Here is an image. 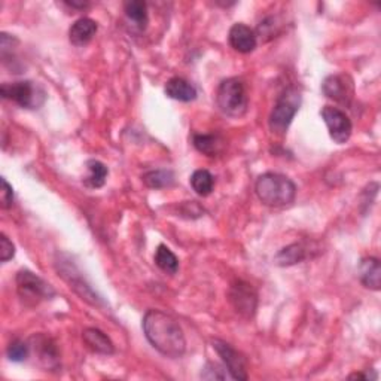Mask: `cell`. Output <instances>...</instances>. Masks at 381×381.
Masks as SVG:
<instances>
[{
	"mask_svg": "<svg viewBox=\"0 0 381 381\" xmlns=\"http://www.w3.org/2000/svg\"><path fill=\"white\" fill-rule=\"evenodd\" d=\"M143 332L150 346L166 358H182L186 340L181 325L174 317L160 310H149L143 317Z\"/></svg>",
	"mask_w": 381,
	"mask_h": 381,
	"instance_id": "cell-1",
	"label": "cell"
},
{
	"mask_svg": "<svg viewBox=\"0 0 381 381\" xmlns=\"http://www.w3.org/2000/svg\"><path fill=\"white\" fill-rule=\"evenodd\" d=\"M255 190L258 198L269 207H286L297 197V186L289 177L278 173H265L257 181Z\"/></svg>",
	"mask_w": 381,
	"mask_h": 381,
	"instance_id": "cell-2",
	"label": "cell"
},
{
	"mask_svg": "<svg viewBox=\"0 0 381 381\" xmlns=\"http://www.w3.org/2000/svg\"><path fill=\"white\" fill-rule=\"evenodd\" d=\"M301 106V94L297 88H288L277 98L276 105L270 113V130L274 134L285 136L289 130V125L294 121L297 112Z\"/></svg>",
	"mask_w": 381,
	"mask_h": 381,
	"instance_id": "cell-3",
	"label": "cell"
},
{
	"mask_svg": "<svg viewBox=\"0 0 381 381\" xmlns=\"http://www.w3.org/2000/svg\"><path fill=\"white\" fill-rule=\"evenodd\" d=\"M219 109L228 117H243L247 110V94L245 84L237 78H230L221 82L216 94Z\"/></svg>",
	"mask_w": 381,
	"mask_h": 381,
	"instance_id": "cell-4",
	"label": "cell"
},
{
	"mask_svg": "<svg viewBox=\"0 0 381 381\" xmlns=\"http://www.w3.org/2000/svg\"><path fill=\"white\" fill-rule=\"evenodd\" d=\"M17 290L21 301L27 307H34L41 301L56 297V290L42 277L29 270H21L17 274Z\"/></svg>",
	"mask_w": 381,
	"mask_h": 381,
	"instance_id": "cell-5",
	"label": "cell"
},
{
	"mask_svg": "<svg viewBox=\"0 0 381 381\" xmlns=\"http://www.w3.org/2000/svg\"><path fill=\"white\" fill-rule=\"evenodd\" d=\"M0 93L4 98L15 101L17 105L25 109L41 108L46 100V94L42 88L30 81L4 84L0 86Z\"/></svg>",
	"mask_w": 381,
	"mask_h": 381,
	"instance_id": "cell-6",
	"label": "cell"
},
{
	"mask_svg": "<svg viewBox=\"0 0 381 381\" xmlns=\"http://www.w3.org/2000/svg\"><path fill=\"white\" fill-rule=\"evenodd\" d=\"M57 265H58L60 276L65 278V280L70 285V288L82 299H85L88 304H91V306H96V307L103 306V301H101V298L91 289V286L85 282V278L81 276V273L73 264L66 262V261H60L57 262Z\"/></svg>",
	"mask_w": 381,
	"mask_h": 381,
	"instance_id": "cell-7",
	"label": "cell"
},
{
	"mask_svg": "<svg viewBox=\"0 0 381 381\" xmlns=\"http://www.w3.org/2000/svg\"><path fill=\"white\" fill-rule=\"evenodd\" d=\"M321 113L332 141L338 145L346 143L353 131V125H351L350 118L344 112L332 106H325Z\"/></svg>",
	"mask_w": 381,
	"mask_h": 381,
	"instance_id": "cell-8",
	"label": "cell"
},
{
	"mask_svg": "<svg viewBox=\"0 0 381 381\" xmlns=\"http://www.w3.org/2000/svg\"><path fill=\"white\" fill-rule=\"evenodd\" d=\"M230 301L235 311L240 316L246 317V319H250L257 311L258 295L252 285L246 282H237L235 285H233L230 290Z\"/></svg>",
	"mask_w": 381,
	"mask_h": 381,
	"instance_id": "cell-9",
	"label": "cell"
},
{
	"mask_svg": "<svg viewBox=\"0 0 381 381\" xmlns=\"http://www.w3.org/2000/svg\"><path fill=\"white\" fill-rule=\"evenodd\" d=\"M212 346L222 358V362L226 366L228 373L231 374L233 380H247L246 359L241 356L234 347H231L228 342L222 340H213Z\"/></svg>",
	"mask_w": 381,
	"mask_h": 381,
	"instance_id": "cell-10",
	"label": "cell"
},
{
	"mask_svg": "<svg viewBox=\"0 0 381 381\" xmlns=\"http://www.w3.org/2000/svg\"><path fill=\"white\" fill-rule=\"evenodd\" d=\"M30 350L36 354L45 370H57L60 365V353L56 342L44 334H37L30 338Z\"/></svg>",
	"mask_w": 381,
	"mask_h": 381,
	"instance_id": "cell-11",
	"label": "cell"
},
{
	"mask_svg": "<svg viewBox=\"0 0 381 381\" xmlns=\"http://www.w3.org/2000/svg\"><path fill=\"white\" fill-rule=\"evenodd\" d=\"M323 94L338 103H350L353 97V82L346 75H331L322 84Z\"/></svg>",
	"mask_w": 381,
	"mask_h": 381,
	"instance_id": "cell-12",
	"label": "cell"
},
{
	"mask_svg": "<svg viewBox=\"0 0 381 381\" xmlns=\"http://www.w3.org/2000/svg\"><path fill=\"white\" fill-rule=\"evenodd\" d=\"M228 39H230L231 46L241 54L252 53L258 44L257 33L250 27H247L246 24H241V22H237L233 25L230 34H228Z\"/></svg>",
	"mask_w": 381,
	"mask_h": 381,
	"instance_id": "cell-13",
	"label": "cell"
},
{
	"mask_svg": "<svg viewBox=\"0 0 381 381\" xmlns=\"http://www.w3.org/2000/svg\"><path fill=\"white\" fill-rule=\"evenodd\" d=\"M97 33V22L91 18H79L69 30V39L75 46H84L90 44Z\"/></svg>",
	"mask_w": 381,
	"mask_h": 381,
	"instance_id": "cell-14",
	"label": "cell"
},
{
	"mask_svg": "<svg viewBox=\"0 0 381 381\" xmlns=\"http://www.w3.org/2000/svg\"><path fill=\"white\" fill-rule=\"evenodd\" d=\"M359 278L365 288L380 290L381 265L377 258H365L359 265Z\"/></svg>",
	"mask_w": 381,
	"mask_h": 381,
	"instance_id": "cell-15",
	"label": "cell"
},
{
	"mask_svg": "<svg viewBox=\"0 0 381 381\" xmlns=\"http://www.w3.org/2000/svg\"><path fill=\"white\" fill-rule=\"evenodd\" d=\"M82 340L85 344L96 353L112 354L115 351V347H113V342L110 341V338L105 332H101L100 329L86 328L82 332Z\"/></svg>",
	"mask_w": 381,
	"mask_h": 381,
	"instance_id": "cell-16",
	"label": "cell"
},
{
	"mask_svg": "<svg viewBox=\"0 0 381 381\" xmlns=\"http://www.w3.org/2000/svg\"><path fill=\"white\" fill-rule=\"evenodd\" d=\"M164 91L170 98L179 101H193L197 98V90L183 78H172L167 81Z\"/></svg>",
	"mask_w": 381,
	"mask_h": 381,
	"instance_id": "cell-17",
	"label": "cell"
},
{
	"mask_svg": "<svg viewBox=\"0 0 381 381\" xmlns=\"http://www.w3.org/2000/svg\"><path fill=\"white\" fill-rule=\"evenodd\" d=\"M306 258H307V249L301 243H294L278 252L274 257V262L280 266H290L304 261Z\"/></svg>",
	"mask_w": 381,
	"mask_h": 381,
	"instance_id": "cell-18",
	"label": "cell"
},
{
	"mask_svg": "<svg viewBox=\"0 0 381 381\" xmlns=\"http://www.w3.org/2000/svg\"><path fill=\"white\" fill-rule=\"evenodd\" d=\"M194 146L201 154L207 157L218 155L224 148V142L219 136L213 134H195L194 136Z\"/></svg>",
	"mask_w": 381,
	"mask_h": 381,
	"instance_id": "cell-19",
	"label": "cell"
},
{
	"mask_svg": "<svg viewBox=\"0 0 381 381\" xmlns=\"http://www.w3.org/2000/svg\"><path fill=\"white\" fill-rule=\"evenodd\" d=\"M86 167H88V176L84 179V183L88 188L96 189V188H101L106 183V177L109 172L103 162L90 160L86 162Z\"/></svg>",
	"mask_w": 381,
	"mask_h": 381,
	"instance_id": "cell-20",
	"label": "cell"
},
{
	"mask_svg": "<svg viewBox=\"0 0 381 381\" xmlns=\"http://www.w3.org/2000/svg\"><path fill=\"white\" fill-rule=\"evenodd\" d=\"M125 15L141 29H145L148 24V6L142 0H131L124 5Z\"/></svg>",
	"mask_w": 381,
	"mask_h": 381,
	"instance_id": "cell-21",
	"label": "cell"
},
{
	"mask_svg": "<svg viewBox=\"0 0 381 381\" xmlns=\"http://www.w3.org/2000/svg\"><path fill=\"white\" fill-rule=\"evenodd\" d=\"M143 183L152 189L167 188L174 183V173L170 170H152L143 174Z\"/></svg>",
	"mask_w": 381,
	"mask_h": 381,
	"instance_id": "cell-22",
	"label": "cell"
},
{
	"mask_svg": "<svg viewBox=\"0 0 381 381\" xmlns=\"http://www.w3.org/2000/svg\"><path fill=\"white\" fill-rule=\"evenodd\" d=\"M155 264L164 273L169 274H176L177 270H179V259H177L174 253L164 245L158 246L155 252Z\"/></svg>",
	"mask_w": 381,
	"mask_h": 381,
	"instance_id": "cell-23",
	"label": "cell"
},
{
	"mask_svg": "<svg viewBox=\"0 0 381 381\" xmlns=\"http://www.w3.org/2000/svg\"><path fill=\"white\" fill-rule=\"evenodd\" d=\"M214 185V179L210 172L207 170H197L194 174L190 176V186L195 190V193L201 197H207L212 194Z\"/></svg>",
	"mask_w": 381,
	"mask_h": 381,
	"instance_id": "cell-24",
	"label": "cell"
},
{
	"mask_svg": "<svg viewBox=\"0 0 381 381\" xmlns=\"http://www.w3.org/2000/svg\"><path fill=\"white\" fill-rule=\"evenodd\" d=\"M30 344H27V342L24 341H14L11 342V346L8 347V358L12 361V362H22L29 358L30 354Z\"/></svg>",
	"mask_w": 381,
	"mask_h": 381,
	"instance_id": "cell-25",
	"label": "cell"
},
{
	"mask_svg": "<svg viewBox=\"0 0 381 381\" xmlns=\"http://www.w3.org/2000/svg\"><path fill=\"white\" fill-rule=\"evenodd\" d=\"M201 378H205V380H228V378H233V377L230 373H228L226 366H221L214 362H209L205 366V370L201 371Z\"/></svg>",
	"mask_w": 381,
	"mask_h": 381,
	"instance_id": "cell-26",
	"label": "cell"
},
{
	"mask_svg": "<svg viewBox=\"0 0 381 381\" xmlns=\"http://www.w3.org/2000/svg\"><path fill=\"white\" fill-rule=\"evenodd\" d=\"M14 255H15L14 245H12V241L5 234H2L0 235V259H2V262H8L9 259L14 258Z\"/></svg>",
	"mask_w": 381,
	"mask_h": 381,
	"instance_id": "cell-27",
	"label": "cell"
},
{
	"mask_svg": "<svg viewBox=\"0 0 381 381\" xmlns=\"http://www.w3.org/2000/svg\"><path fill=\"white\" fill-rule=\"evenodd\" d=\"M14 202V190L12 186L8 183L5 177H2V190H0V206L2 209H9Z\"/></svg>",
	"mask_w": 381,
	"mask_h": 381,
	"instance_id": "cell-28",
	"label": "cell"
},
{
	"mask_svg": "<svg viewBox=\"0 0 381 381\" xmlns=\"http://www.w3.org/2000/svg\"><path fill=\"white\" fill-rule=\"evenodd\" d=\"M69 6H72V8H85V6H88V4H76V2H66Z\"/></svg>",
	"mask_w": 381,
	"mask_h": 381,
	"instance_id": "cell-29",
	"label": "cell"
}]
</instances>
